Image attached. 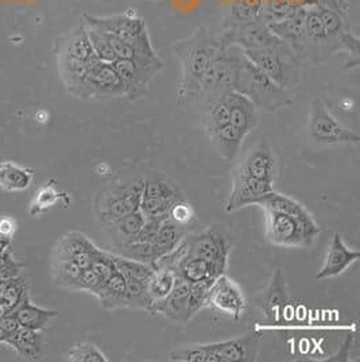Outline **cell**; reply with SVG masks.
Instances as JSON below:
<instances>
[{"instance_id":"obj_12","label":"cell","mask_w":360,"mask_h":362,"mask_svg":"<svg viewBox=\"0 0 360 362\" xmlns=\"http://www.w3.org/2000/svg\"><path fill=\"white\" fill-rule=\"evenodd\" d=\"M289 303L285 274L282 269H277L270 283L254 298V304L263 313L268 323L281 325L285 319L286 307Z\"/></svg>"},{"instance_id":"obj_33","label":"cell","mask_w":360,"mask_h":362,"mask_svg":"<svg viewBox=\"0 0 360 362\" xmlns=\"http://www.w3.org/2000/svg\"><path fill=\"white\" fill-rule=\"evenodd\" d=\"M26 293L28 288L23 277L16 276L11 279H0V304L8 313L16 310Z\"/></svg>"},{"instance_id":"obj_35","label":"cell","mask_w":360,"mask_h":362,"mask_svg":"<svg viewBox=\"0 0 360 362\" xmlns=\"http://www.w3.org/2000/svg\"><path fill=\"white\" fill-rule=\"evenodd\" d=\"M112 259H114L116 271L119 272L120 274H123L126 280L146 281L154 271V268L150 264L139 262L136 259H130V258H126L119 255H112Z\"/></svg>"},{"instance_id":"obj_28","label":"cell","mask_w":360,"mask_h":362,"mask_svg":"<svg viewBox=\"0 0 360 362\" xmlns=\"http://www.w3.org/2000/svg\"><path fill=\"white\" fill-rule=\"evenodd\" d=\"M34 170L10 161L0 163V189L7 192L25 191L31 185Z\"/></svg>"},{"instance_id":"obj_3","label":"cell","mask_w":360,"mask_h":362,"mask_svg":"<svg viewBox=\"0 0 360 362\" xmlns=\"http://www.w3.org/2000/svg\"><path fill=\"white\" fill-rule=\"evenodd\" d=\"M143 185L145 179L142 177L107 184L95 197L93 210L96 218L105 226L139 210Z\"/></svg>"},{"instance_id":"obj_31","label":"cell","mask_w":360,"mask_h":362,"mask_svg":"<svg viewBox=\"0 0 360 362\" xmlns=\"http://www.w3.org/2000/svg\"><path fill=\"white\" fill-rule=\"evenodd\" d=\"M81 272L83 269L72 259L53 258L52 273H53V280L59 287L77 292V284H78Z\"/></svg>"},{"instance_id":"obj_8","label":"cell","mask_w":360,"mask_h":362,"mask_svg":"<svg viewBox=\"0 0 360 362\" xmlns=\"http://www.w3.org/2000/svg\"><path fill=\"white\" fill-rule=\"evenodd\" d=\"M75 95L81 99L108 100L124 96V88L114 64L99 60L88 69Z\"/></svg>"},{"instance_id":"obj_18","label":"cell","mask_w":360,"mask_h":362,"mask_svg":"<svg viewBox=\"0 0 360 362\" xmlns=\"http://www.w3.org/2000/svg\"><path fill=\"white\" fill-rule=\"evenodd\" d=\"M188 296H189V283L184 279L176 277L174 287L167 298L162 302L155 304L149 314H161L176 325H185L189 322L188 317Z\"/></svg>"},{"instance_id":"obj_43","label":"cell","mask_w":360,"mask_h":362,"mask_svg":"<svg viewBox=\"0 0 360 362\" xmlns=\"http://www.w3.org/2000/svg\"><path fill=\"white\" fill-rule=\"evenodd\" d=\"M167 218H169L172 222H174L176 225H179V226L188 227V225H189V223L193 221V218H195V212H193L192 206L188 203V200H186V199H182V200L176 202V203L172 206L170 211L167 214Z\"/></svg>"},{"instance_id":"obj_6","label":"cell","mask_w":360,"mask_h":362,"mask_svg":"<svg viewBox=\"0 0 360 362\" xmlns=\"http://www.w3.org/2000/svg\"><path fill=\"white\" fill-rule=\"evenodd\" d=\"M266 218V238L280 247H309L318 237L321 228L305 223L284 212L263 210Z\"/></svg>"},{"instance_id":"obj_16","label":"cell","mask_w":360,"mask_h":362,"mask_svg":"<svg viewBox=\"0 0 360 362\" xmlns=\"http://www.w3.org/2000/svg\"><path fill=\"white\" fill-rule=\"evenodd\" d=\"M359 257L360 253L358 250H354L345 245L340 233H335L330 240L325 261L321 269L317 272L316 279L324 280L330 277H336L344 273L354 262L359 259Z\"/></svg>"},{"instance_id":"obj_45","label":"cell","mask_w":360,"mask_h":362,"mask_svg":"<svg viewBox=\"0 0 360 362\" xmlns=\"http://www.w3.org/2000/svg\"><path fill=\"white\" fill-rule=\"evenodd\" d=\"M22 264L18 262L13 257L11 247L7 249L0 256V279H11L19 276V271L22 269Z\"/></svg>"},{"instance_id":"obj_1","label":"cell","mask_w":360,"mask_h":362,"mask_svg":"<svg viewBox=\"0 0 360 362\" xmlns=\"http://www.w3.org/2000/svg\"><path fill=\"white\" fill-rule=\"evenodd\" d=\"M229 59L234 68L231 90L247 96L258 108L270 112L292 105L286 90L278 87L269 76L248 60L241 49L238 53H231Z\"/></svg>"},{"instance_id":"obj_17","label":"cell","mask_w":360,"mask_h":362,"mask_svg":"<svg viewBox=\"0 0 360 362\" xmlns=\"http://www.w3.org/2000/svg\"><path fill=\"white\" fill-rule=\"evenodd\" d=\"M96 249L97 246L88 237L78 231H71L57 242L53 258L72 259L81 269H88Z\"/></svg>"},{"instance_id":"obj_47","label":"cell","mask_w":360,"mask_h":362,"mask_svg":"<svg viewBox=\"0 0 360 362\" xmlns=\"http://www.w3.org/2000/svg\"><path fill=\"white\" fill-rule=\"evenodd\" d=\"M0 329L4 332L6 342H7L20 329V325L16 320V317L13 315V313H10L0 319Z\"/></svg>"},{"instance_id":"obj_4","label":"cell","mask_w":360,"mask_h":362,"mask_svg":"<svg viewBox=\"0 0 360 362\" xmlns=\"http://www.w3.org/2000/svg\"><path fill=\"white\" fill-rule=\"evenodd\" d=\"M85 25L92 26L105 34L114 35L127 45L134 47L140 57L146 59H158L152 44H151L149 33L146 29V23L136 13H124L121 16H85Z\"/></svg>"},{"instance_id":"obj_11","label":"cell","mask_w":360,"mask_h":362,"mask_svg":"<svg viewBox=\"0 0 360 362\" xmlns=\"http://www.w3.org/2000/svg\"><path fill=\"white\" fill-rule=\"evenodd\" d=\"M260 335L247 334L216 344H203L208 362H254L259 354Z\"/></svg>"},{"instance_id":"obj_5","label":"cell","mask_w":360,"mask_h":362,"mask_svg":"<svg viewBox=\"0 0 360 362\" xmlns=\"http://www.w3.org/2000/svg\"><path fill=\"white\" fill-rule=\"evenodd\" d=\"M243 53L282 90L294 87L299 83L300 56L289 44L278 47L243 50Z\"/></svg>"},{"instance_id":"obj_37","label":"cell","mask_w":360,"mask_h":362,"mask_svg":"<svg viewBox=\"0 0 360 362\" xmlns=\"http://www.w3.org/2000/svg\"><path fill=\"white\" fill-rule=\"evenodd\" d=\"M85 29L88 33V37H90V45L93 47V52L96 53L99 60L109 62V64H114L115 61H118L115 53H114V49L109 44V38L105 33L97 30L88 25H85Z\"/></svg>"},{"instance_id":"obj_53","label":"cell","mask_w":360,"mask_h":362,"mask_svg":"<svg viewBox=\"0 0 360 362\" xmlns=\"http://www.w3.org/2000/svg\"><path fill=\"white\" fill-rule=\"evenodd\" d=\"M0 342H4V344H6V335H4V332H3L1 329H0Z\"/></svg>"},{"instance_id":"obj_42","label":"cell","mask_w":360,"mask_h":362,"mask_svg":"<svg viewBox=\"0 0 360 362\" xmlns=\"http://www.w3.org/2000/svg\"><path fill=\"white\" fill-rule=\"evenodd\" d=\"M126 281H127V308L148 311L145 281H139V280H126Z\"/></svg>"},{"instance_id":"obj_27","label":"cell","mask_w":360,"mask_h":362,"mask_svg":"<svg viewBox=\"0 0 360 362\" xmlns=\"http://www.w3.org/2000/svg\"><path fill=\"white\" fill-rule=\"evenodd\" d=\"M185 237V227L179 226L166 218L160 227L154 241L151 242L152 249V264L162 256L172 252L181 240Z\"/></svg>"},{"instance_id":"obj_22","label":"cell","mask_w":360,"mask_h":362,"mask_svg":"<svg viewBox=\"0 0 360 362\" xmlns=\"http://www.w3.org/2000/svg\"><path fill=\"white\" fill-rule=\"evenodd\" d=\"M246 134H243L236 127H234L231 123L225 124L224 127L216 130L208 136L210 145L213 146L215 151L225 160V161H232L238 156L241 144L246 138Z\"/></svg>"},{"instance_id":"obj_21","label":"cell","mask_w":360,"mask_h":362,"mask_svg":"<svg viewBox=\"0 0 360 362\" xmlns=\"http://www.w3.org/2000/svg\"><path fill=\"white\" fill-rule=\"evenodd\" d=\"M13 315L19 322L20 327H26L35 332H41L46 329L49 322L59 315L57 311L41 308L35 304H32L29 298V292L22 298L20 303L18 304L16 310L13 311Z\"/></svg>"},{"instance_id":"obj_50","label":"cell","mask_w":360,"mask_h":362,"mask_svg":"<svg viewBox=\"0 0 360 362\" xmlns=\"http://www.w3.org/2000/svg\"><path fill=\"white\" fill-rule=\"evenodd\" d=\"M351 347V339L349 338H347L345 339L344 344H343V346L340 349V351H339V354L337 356H335L333 358H330V361H339L340 360V357L343 356V354H347V351H348V349Z\"/></svg>"},{"instance_id":"obj_36","label":"cell","mask_w":360,"mask_h":362,"mask_svg":"<svg viewBox=\"0 0 360 362\" xmlns=\"http://www.w3.org/2000/svg\"><path fill=\"white\" fill-rule=\"evenodd\" d=\"M176 276L184 279L186 283H196L212 277L210 264L198 257H191L176 272Z\"/></svg>"},{"instance_id":"obj_32","label":"cell","mask_w":360,"mask_h":362,"mask_svg":"<svg viewBox=\"0 0 360 362\" xmlns=\"http://www.w3.org/2000/svg\"><path fill=\"white\" fill-rule=\"evenodd\" d=\"M69 202L68 194L59 189L56 181H49L40 191L35 194L31 200L30 215L37 216L42 212L47 211L49 209L54 207L59 202Z\"/></svg>"},{"instance_id":"obj_24","label":"cell","mask_w":360,"mask_h":362,"mask_svg":"<svg viewBox=\"0 0 360 362\" xmlns=\"http://www.w3.org/2000/svg\"><path fill=\"white\" fill-rule=\"evenodd\" d=\"M176 274L167 269L154 268V271L149 276V279L145 281V295L148 300V313H150L151 308L162 302L167 298V295L172 292L176 283Z\"/></svg>"},{"instance_id":"obj_54","label":"cell","mask_w":360,"mask_h":362,"mask_svg":"<svg viewBox=\"0 0 360 362\" xmlns=\"http://www.w3.org/2000/svg\"><path fill=\"white\" fill-rule=\"evenodd\" d=\"M0 237H3V235H1V234H0ZM6 238H7V237H6Z\"/></svg>"},{"instance_id":"obj_13","label":"cell","mask_w":360,"mask_h":362,"mask_svg":"<svg viewBox=\"0 0 360 362\" xmlns=\"http://www.w3.org/2000/svg\"><path fill=\"white\" fill-rule=\"evenodd\" d=\"M207 307L223 313L234 320H239L246 310V299L239 286L227 274H222L210 288Z\"/></svg>"},{"instance_id":"obj_20","label":"cell","mask_w":360,"mask_h":362,"mask_svg":"<svg viewBox=\"0 0 360 362\" xmlns=\"http://www.w3.org/2000/svg\"><path fill=\"white\" fill-rule=\"evenodd\" d=\"M256 206H259L262 210H271V211L284 212L287 215H292L297 219H300L305 223L313 225L317 223L315 218L312 216V214L308 211L300 202H297L293 197H287L278 194L275 191H272L270 194L265 195L260 199H258L256 202Z\"/></svg>"},{"instance_id":"obj_51","label":"cell","mask_w":360,"mask_h":362,"mask_svg":"<svg viewBox=\"0 0 360 362\" xmlns=\"http://www.w3.org/2000/svg\"><path fill=\"white\" fill-rule=\"evenodd\" d=\"M11 247V238H6V237H0V256Z\"/></svg>"},{"instance_id":"obj_26","label":"cell","mask_w":360,"mask_h":362,"mask_svg":"<svg viewBox=\"0 0 360 362\" xmlns=\"http://www.w3.org/2000/svg\"><path fill=\"white\" fill-rule=\"evenodd\" d=\"M97 298L105 310L127 308V281L124 276L115 272L100 288Z\"/></svg>"},{"instance_id":"obj_40","label":"cell","mask_w":360,"mask_h":362,"mask_svg":"<svg viewBox=\"0 0 360 362\" xmlns=\"http://www.w3.org/2000/svg\"><path fill=\"white\" fill-rule=\"evenodd\" d=\"M316 10L320 14L327 35L330 37V40L339 41L340 34L344 31V25H343V19H342L343 16L324 6H317Z\"/></svg>"},{"instance_id":"obj_44","label":"cell","mask_w":360,"mask_h":362,"mask_svg":"<svg viewBox=\"0 0 360 362\" xmlns=\"http://www.w3.org/2000/svg\"><path fill=\"white\" fill-rule=\"evenodd\" d=\"M103 284H104V281L90 268L83 269L81 276L78 279L77 292H88V293L97 296V293H99L100 288L103 287Z\"/></svg>"},{"instance_id":"obj_52","label":"cell","mask_w":360,"mask_h":362,"mask_svg":"<svg viewBox=\"0 0 360 362\" xmlns=\"http://www.w3.org/2000/svg\"><path fill=\"white\" fill-rule=\"evenodd\" d=\"M7 314H10V313H8V311H7V310L0 304V319L4 317V315H7Z\"/></svg>"},{"instance_id":"obj_23","label":"cell","mask_w":360,"mask_h":362,"mask_svg":"<svg viewBox=\"0 0 360 362\" xmlns=\"http://www.w3.org/2000/svg\"><path fill=\"white\" fill-rule=\"evenodd\" d=\"M6 344L14 347L19 357L28 361L41 360L44 356V338L35 330L20 327Z\"/></svg>"},{"instance_id":"obj_9","label":"cell","mask_w":360,"mask_h":362,"mask_svg":"<svg viewBox=\"0 0 360 362\" xmlns=\"http://www.w3.org/2000/svg\"><path fill=\"white\" fill-rule=\"evenodd\" d=\"M114 66L123 84L124 96L130 100H136L148 92L151 80L164 66V62L160 59H134L115 61Z\"/></svg>"},{"instance_id":"obj_14","label":"cell","mask_w":360,"mask_h":362,"mask_svg":"<svg viewBox=\"0 0 360 362\" xmlns=\"http://www.w3.org/2000/svg\"><path fill=\"white\" fill-rule=\"evenodd\" d=\"M274 191V182L246 176L238 170L232 176V189L228 197L225 211L234 212L256 204V200Z\"/></svg>"},{"instance_id":"obj_38","label":"cell","mask_w":360,"mask_h":362,"mask_svg":"<svg viewBox=\"0 0 360 362\" xmlns=\"http://www.w3.org/2000/svg\"><path fill=\"white\" fill-rule=\"evenodd\" d=\"M66 360L72 362H108L104 353L96 345L90 342H78L72 347L66 356Z\"/></svg>"},{"instance_id":"obj_48","label":"cell","mask_w":360,"mask_h":362,"mask_svg":"<svg viewBox=\"0 0 360 362\" xmlns=\"http://www.w3.org/2000/svg\"><path fill=\"white\" fill-rule=\"evenodd\" d=\"M320 6L330 8L343 16L347 11V0H320Z\"/></svg>"},{"instance_id":"obj_15","label":"cell","mask_w":360,"mask_h":362,"mask_svg":"<svg viewBox=\"0 0 360 362\" xmlns=\"http://www.w3.org/2000/svg\"><path fill=\"white\" fill-rule=\"evenodd\" d=\"M235 170L254 179L274 182L277 176V157L269 142L259 141L247 151Z\"/></svg>"},{"instance_id":"obj_30","label":"cell","mask_w":360,"mask_h":362,"mask_svg":"<svg viewBox=\"0 0 360 362\" xmlns=\"http://www.w3.org/2000/svg\"><path fill=\"white\" fill-rule=\"evenodd\" d=\"M223 93L210 96V103L204 110L203 126L207 136H210L229 123V108L225 102Z\"/></svg>"},{"instance_id":"obj_34","label":"cell","mask_w":360,"mask_h":362,"mask_svg":"<svg viewBox=\"0 0 360 362\" xmlns=\"http://www.w3.org/2000/svg\"><path fill=\"white\" fill-rule=\"evenodd\" d=\"M215 277H208L196 283H189V296H188V317L189 320L196 314L205 308L208 304L210 288L215 283Z\"/></svg>"},{"instance_id":"obj_2","label":"cell","mask_w":360,"mask_h":362,"mask_svg":"<svg viewBox=\"0 0 360 362\" xmlns=\"http://www.w3.org/2000/svg\"><path fill=\"white\" fill-rule=\"evenodd\" d=\"M97 61L85 26L76 28L61 41L57 52L59 74L71 93L75 95L81 80Z\"/></svg>"},{"instance_id":"obj_25","label":"cell","mask_w":360,"mask_h":362,"mask_svg":"<svg viewBox=\"0 0 360 362\" xmlns=\"http://www.w3.org/2000/svg\"><path fill=\"white\" fill-rule=\"evenodd\" d=\"M146 219H148L146 215L139 209L109 225H105L104 227L109 231L115 246H120L136 240V235L145 225Z\"/></svg>"},{"instance_id":"obj_29","label":"cell","mask_w":360,"mask_h":362,"mask_svg":"<svg viewBox=\"0 0 360 362\" xmlns=\"http://www.w3.org/2000/svg\"><path fill=\"white\" fill-rule=\"evenodd\" d=\"M143 197L166 199V200L185 199L180 185L164 175H151L145 177Z\"/></svg>"},{"instance_id":"obj_10","label":"cell","mask_w":360,"mask_h":362,"mask_svg":"<svg viewBox=\"0 0 360 362\" xmlns=\"http://www.w3.org/2000/svg\"><path fill=\"white\" fill-rule=\"evenodd\" d=\"M193 255L210 264L212 277L217 279L225 274L228 268V258L231 253V243L216 230H205L192 235Z\"/></svg>"},{"instance_id":"obj_46","label":"cell","mask_w":360,"mask_h":362,"mask_svg":"<svg viewBox=\"0 0 360 362\" xmlns=\"http://www.w3.org/2000/svg\"><path fill=\"white\" fill-rule=\"evenodd\" d=\"M166 218H148L145 225L142 227V230L139 231V234L136 235L134 241L145 242V243H151L154 241L160 227L162 225V222Z\"/></svg>"},{"instance_id":"obj_39","label":"cell","mask_w":360,"mask_h":362,"mask_svg":"<svg viewBox=\"0 0 360 362\" xmlns=\"http://www.w3.org/2000/svg\"><path fill=\"white\" fill-rule=\"evenodd\" d=\"M119 250V256L136 259L139 262L150 264L152 265V249L151 243H145V242L131 241L124 245L116 246Z\"/></svg>"},{"instance_id":"obj_41","label":"cell","mask_w":360,"mask_h":362,"mask_svg":"<svg viewBox=\"0 0 360 362\" xmlns=\"http://www.w3.org/2000/svg\"><path fill=\"white\" fill-rule=\"evenodd\" d=\"M90 269L95 272L105 283L116 272L114 259H112V255L107 253L104 250L97 247L95 250L93 256H92Z\"/></svg>"},{"instance_id":"obj_49","label":"cell","mask_w":360,"mask_h":362,"mask_svg":"<svg viewBox=\"0 0 360 362\" xmlns=\"http://www.w3.org/2000/svg\"><path fill=\"white\" fill-rule=\"evenodd\" d=\"M16 225L14 222V219L11 218H3L0 219V234L3 237H7V238H11L13 240V235L16 233Z\"/></svg>"},{"instance_id":"obj_19","label":"cell","mask_w":360,"mask_h":362,"mask_svg":"<svg viewBox=\"0 0 360 362\" xmlns=\"http://www.w3.org/2000/svg\"><path fill=\"white\" fill-rule=\"evenodd\" d=\"M223 95L229 108V123L247 136L259 122L258 107L247 96L236 90H227Z\"/></svg>"},{"instance_id":"obj_7","label":"cell","mask_w":360,"mask_h":362,"mask_svg":"<svg viewBox=\"0 0 360 362\" xmlns=\"http://www.w3.org/2000/svg\"><path fill=\"white\" fill-rule=\"evenodd\" d=\"M308 133L317 145L328 146L358 144L360 139L355 132L337 121L320 99H315L311 105Z\"/></svg>"}]
</instances>
